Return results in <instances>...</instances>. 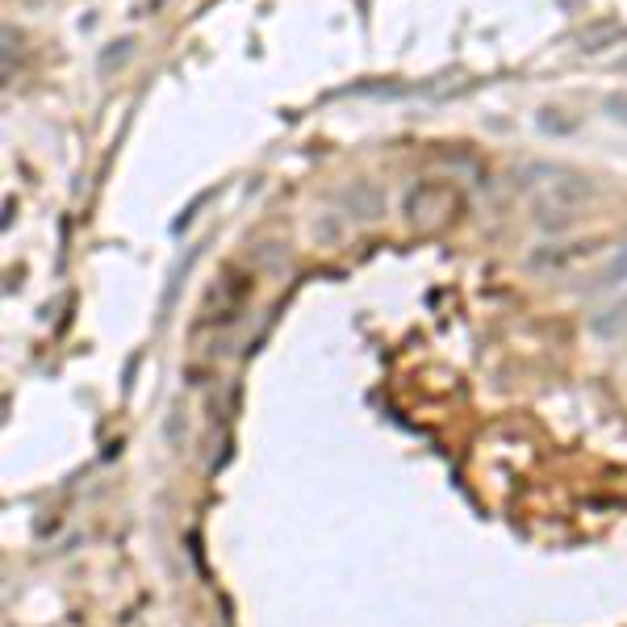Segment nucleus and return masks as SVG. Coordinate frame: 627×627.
Listing matches in <instances>:
<instances>
[{
  "label": "nucleus",
  "instance_id": "423d86ee",
  "mask_svg": "<svg viewBox=\"0 0 627 627\" xmlns=\"http://www.w3.org/2000/svg\"><path fill=\"white\" fill-rule=\"evenodd\" d=\"M627 280V243L615 252V256L606 259V268H603V277H599V285L603 289H615V285H624Z\"/></svg>",
  "mask_w": 627,
  "mask_h": 627
},
{
  "label": "nucleus",
  "instance_id": "f257e3e1",
  "mask_svg": "<svg viewBox=\"0 0 627 627\" xmlns=\"http://www.w3.org/2000/svg\"><path fill=\"white\" fill-rule=\"evenodd\" d=\"M594 197V185L585 176L573 172H548V181H539V188L532 193V222L539 231L557 234L565 227H573L578 209Z\"/></svg>",
  "mask_w": 627,
  "mask_h": 627
},
{
  "label": "nucleus",
  "instance_id": "20e7f679",
  "mask_svg": "<svg viewBox=\"0 0 627 627\" xmlns=\"http://www.w3.org/2000/svg\"><path fill=\"white\" fill-rule=\"evenodd\" d=\"M624 38H627V25L615 22V18H603V22L581 25L573 43H578L581 55H599V50H606L611 43H624Z\"/></svg>",
  "mask_w": 627,
  "mask_h": 627
},
{
  "label": "nucleus",
  "instance_id": "39448f33",
  "mask_svg": "<svg viewBox=\"0 0 627 627\" xmlns=\"http://www.w3.org/2000/svg\"><path fill=\"white\" fill-rule=\"evenodd\" d=\"M22 55H25L22 34L9 25V30H4V80H13V76H18V68H22Z\"/></svg>",
  "mask_w": 627,
  "mask_h": 627
},
{
  "label": "nucleus",
  "instance_id": "9d476101",
  "mask_svg": "<svg viewBox=\"0 0 627 627\" xmlns=\"http://www.w3.org/2000/svg\"><path fill=\"white\" fill-rule=\"evenodd\" d=\"M619 68H624V71H627V55H624V63H619Z\"/></svg>",
  "mask_w": 627,
  "mask_h": 627
},
{
  "label": "nucleus",
  "instance_id": "6e6552de",
  "mask_svg": "<svg viewBox=\"0 0 627 627\" xmlns=\"http://www.w3.org/2000/svg\"><path fill=\"white\" fill-rule=\"evenodd\" d=\"M603 114L627 126V89H615V93L603 96Z\"/></svg>",
  "mask_w": 627,
  "mask_h": 627
},
{
  "label": "nucleus",
  "instance_id": "f03ea898",
  "mask_svg": "<svg viewBox=\"0 0 627 627\" xmlns=\"http://www.w3.org/2000/svg\"><path fill=\"white\" fill-rule=\"evenodd\" d=\"M452 213H461V197L440 181H422L406 193V218L415 231H440L452 222Z\"/></svg>",
  "mask_w": 627,
  "mask_h": 627
},
{
  "label": "nucleus",
  "instance_id": "7ed1b4c3",
  "mask_svg": "<svg viewBox=\"0 0 627 627\" xmlns=\"http://www.w3.org/2000/svg\"><path fill=\"white\" fill-rule=\"evenodd\" d=\"M339 206L348 209L351 218H360V222H376L385 201H381V193H376L369 181H351V185L339 193Z\"/></svg>",
  "mask_w": 627,
  "mask_h": 627
},
{
  "label": "nucleus",
  "instance_id": "0eeeda50",
  "mask_svg": "<svg viewBox=\"0 0 627 627\" xmlns=\"http://www.w3.org/2000/svg\"><path fill=\"white\" fill-rule=\"evenodd\" d=\"M539 130H548V135H573L578 117H560V109H539Z\"/></svg>",
  "mask_w": 627,
  "mask_h": 627
},
{
  "label": "nucleus",
  "instance_id": "1a4fd4ad",
  "mask_svg": "<svg viewBox=\"0 0 627 627\" xmlns=\"http://www.w3.org/2000/svg\"><path fill=\"white\" fill-rule=\"evenodd\" d=\"M130 50H135V38H117L114 50H109V55H101V71H114Z\"/></svg>",
  "mask_w": 627,
  "mask_h": 627
}]
</instances>
